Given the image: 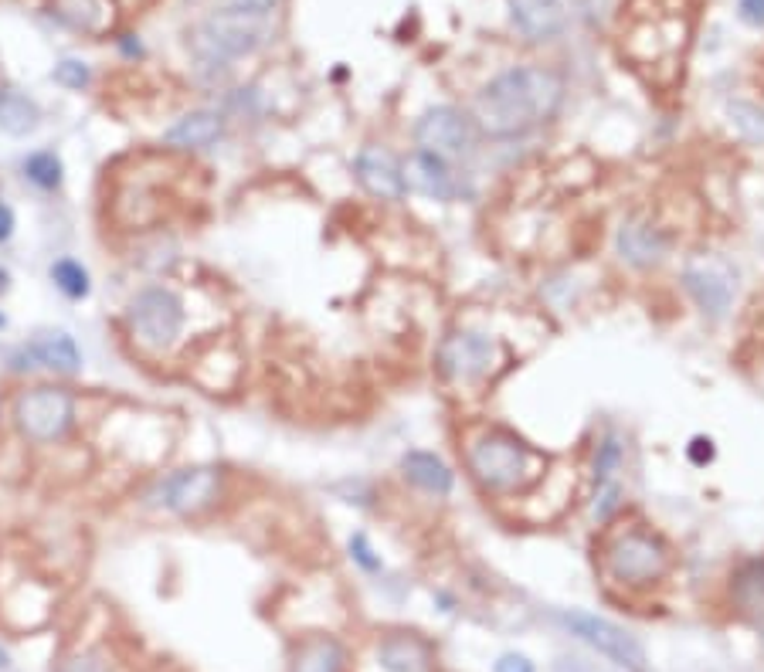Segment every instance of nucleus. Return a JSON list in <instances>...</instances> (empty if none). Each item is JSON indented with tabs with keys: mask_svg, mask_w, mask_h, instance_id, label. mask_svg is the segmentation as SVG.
Segmentation results:
<instances>
[{
	"mask_svg": "<svg viewBox=\"0 0 764 672\" xmlns=\"http://www.w3.org/2000/svg\"><path fill=\"white\" fill-rule=\"evenodd\" d=\"M565 79L544 65H520L497 76L476 95V123L497 139H513L540 129L558 116Z\"/></svg>",
	"mask_w": 764,
	"mask_h": 672,
	"instance_id": "1",
	"label": "nucleus"
},
{
	"mask_svg": "<svg viewBox=\"0 0 764 672\" xmlns=\"http://www.w3.org/2000/svg\"><path fill=\"white\" fill-rule=\"evenodd\" d=\"M469 472L476 482L490 492H516L527 489L544 476V455L534 452L527 442H520L506 432H482L469 438Z\"/></svg>",
	"mask_w": 764,
	"mask_h": 672,
	"instance_id": "2",
	"label": "nucleus"
},
{
	"mask_svg": "<svg viewBox=\"0 0 764 672\" xmlns=\"http://www.w3.org/2000/svg\"><path fill=\"white\" fill-rule=\"evenodd\" d=\"M272 38V14L221 4L191 31V48L204 65H228L259 52Z\"/></svg>",
	"mask_w": 764,
	"mask_h": 672,
	"instance_id": "3",
	"label": "nucleus"
},
{
	"mask_svg": "<svg viewBox=\"0 0 764 672\" xmlns=\"http://www.w3.org/2000/svg\"><path fill=\"white\" fill-rule=\"evenodd\" d=\"M673 568V554L663 537L646 534V529H632V534L618 537L605 550V571L612 581L629 584V588H646L663 581Z\"/></svg>",
	"mask_w": 764,
	"mask_h": 672,
	"instance_id": "4",
	"label": "nucleus"
},
{
	"mask_svg": "<svg viewBox=\"0 0 764 672\" xmlns=\"http://www.w3.org/2000/svg\"><path fill=\"white\" fill-rule=\"evenodd\" d=\"M558 622L571 635H578L584 646H592L595 652L608 656L612 662L632 669V672H646V649L636 642V635L618 628L615 622L598 618V615H588V612H561Z\"/></svg>",
	"mask_w": 764,
	"mask_h": 672,
	"instance_id": "5",
	"label": "nucleus"
},
{
	"mask_svg": "<svg viewBox=\"0 0 764 672\" xmlns=\"http://www.w3.org/2000/svg\"><path fill=\"white\" fill-rule=\"evenodd\" d=\"M72 398L61 387H34V391L21 395L14 405L18 429L31 442H55L68 432L72 424Z\"/></svg>",
	"mask_w": 764,
	"mask_h": 672,
	"instance_id": "6",
	"label": "nucleus"
},
{
	"mask_svg": "<svg viewBox=\"0 0 764 672\" xmlns=\"http://www.w3.org/2000/svg\"><path fill=\"white\" fill-rule=\"evenodd\" d=\"M129 323L144 346L163 350L184 327V306L170 289H147L129 303Z\"/></svg>",
	"mask_w": 764,
	"mask_h": 672,
	"instance_id": "7",
	"label": "nucleus"
},
{
	"mask_svg": "<svg viewBox=\"0 0 764 672\" xmlns=\"http://www.w3.org/2000/svg\"><path fill=\"white\" fill-rule=\"evenodd\" d=\"M500 364V346L472 330H459L453 337H445L438 346V367L445 377L453 380H479Z\"/></svg>",
	"mask_w": 764,
	"mask_h": 672,
	"instance_id": "8",
	"label": "nucleus"
},
{
	"mask_svg": "<svg viewBox=\"0 0 764 672\" xmlns=\"http://www.w3.org/2000/svg\"><path fill=\"white\" fill-rule=\"evenodd\" d=\"M683 282L689 296L697 299V306L710 316H723L731 309V299L738 293V275L717 255H697L689 259L683 269Z\"/></svg>",
	"mask_w": 764,
	"mask_h": 672,
	"instance_id": "9",
	"label": "nucleus"
},
{
	"mask_svg": "<svg viewBox=\"0 0 764 672\" xmlns=\"http://www.w3.org/2000/svg\"><path fill=\"white\" fill-rule=\"evenodd\" d=\"M414 139H419V147L429 153L463 157L476 147V129L466 113L453 110V105H435V110H429L419 119V126H414Z\"/></svg>",
	"mask_w": 764,
	"mask_h": 672,
	"instance_id": "10",
	"label": "nucleus"
},
{
	"mask_svg": "<svg viewBox=\"0 0 764 672\" xmlns=\"http://www.w3.org/2000/svg\"><path fill=\"white\" fill-rule=\"evenodd\" d=\"M221 489V472L215 466H194V469H184V472H173L160 497H163V506L181 513V516H191V513H201L215 503Z\"/></svg>",
	"mask_w": 764,
	"mask_h": 672,
	"instance_id": "11",
	"label": "nucleus"
},
{
	"mask_svg": "<svg viewBox=\"0 0 764 672\" xmlns=\"http://www.w3.org/2000/svg\"><path fill=\"white\" fill-rule=\"evenodd\" d=\"M354 173L367 194L380 197V201H401L404 197V173L401 163L380 147H364L354 160Z\"/></svg>",
	"mask_w": 764,
	"mask_h": 672,
	"instance_id": "12",
	"label": "nucleus"
},
{
	"mask_svg": "<svg viewBox=\"0 0 764 672\" xmlns=\"http://www.w3.org/2000/svg\"><path fill=\"white\" fill-rule=\"evenodd\" d=\"M401 173H404V187L408 191L425 194L432 201H453L459 194L453 170H448L445 157H438V153H429V150L411 153L408 163L401 167Z\"/></svg>",
	"mask_w": 764,
	"mask_h": 672,
	"instance_id": "13",
	"label": "nucleus"
},
{
	"mask_svg": "<svg viewBox=\"0 0 764 672\" xmlns=\"http://www.w3.org/2000/svg\"><path fill=\"white\" fill-rule=\"evenodd\" d=\"M510 14L531 42H554L565 31L561 0H510Z\"/></svg>",
	"mask_w": 764,
	"mask_h": 672,
	"instance_id": "14",
	"label": "nucleus"
},
{
	"mask_svg": "<svg viewBox=\"0 0 764 672\" xmlns=\"http://www.w3.org/2000/svg\"><path fill=\"white\" fill-rule=\"evenodd\" d=\"M618 252L629 265L649 269V265H655L659 259L666 255V238L659 235L652 225H646L639 218H629L618 228Z\"/></svg>",
	"mask_w": 764,
	"mask_h": 672,
	"instance_id": "15",
	"label": "nucleus"
},
{
	"mask_svg": "<svg viewBox=\"0 0 764 672\" xmlns=\"http://www.w3.org/2000/svg\"><path fill=\"white\" fill-rule=\"evenodd\" d=\"M225 133V123L218 113H187L184 119H178L170 129H167V144L178 147V150H204L212 147L215 139Z\"/></svg>",
	"mask_w": 764,
	"mask_h": 672,
	"instance_id": "16",
	"label": "nucleus"
},
{
	"mask_svg": "<svg viewBox=\"0 0 764 672\" xmlns=\"http://www.w3.org/2000/svg\"><path fill=\"white\" fill-rule=\"evenodd\" d=\"M401 469H404L408 482H414L425 492H435V497H448V492H453L456 476L435 452H408L401 458Z\"/></svg>",
	"mask_w": 764,
	"mask_h": 672,
	"instance_id": "17",
	"label": "nucleus"
},
{
	"mask_svg": "<svg viewBox=\"0 0 764 672\" xmlns=\"http://www.w3.org/2000/svg\"><path fill=\"white\" fill-rule=\"evenodd\" d=\"M377 659L388 672H429L432 669V652L422 639L414 635H391L380 642Z\"/></svg>",
	"mask_w": 764,
	"mask_h": 672,
	"instance_id": "18",
	"label": "nucleus"
},
{
	"mask_svg": "<svg viewBox=\"0 0 764 672\" xmlns=\"http://www.w3.org/2000/svg\"><path fill=\"white\" fill-rule=\"evenodd\" d=\"M38 123H42L38 102L27 99L14 86L0 89V129H4L8 136H27V133L38 129Z\"/></svg>",
	"mask_w": 764,
	"mask_h": 672,
	"instance_id": "19",
	"label": "nucleus"
},
{
	"mask_svg": "<svg viewBox=\"0 0 764 672\" xmlns=\"http://www.w3.org/2000/svg\"><path fill=\"white\" fill-rule=\"evenodd\" d=\"M27 353L42 367H52L58 374H79V364H82V353L68 333H42L27 346Z\"/></svg>",
	"mask_w": 764,
	"mask_h": 672,
	"instance_id": "20",
	"label": "nucleus"
},
{
	"mask_svg": "<svg viewBox=\"0 0 764 672\" xmlns=\"http://www.w3.org/2000/svg\"><path fill=\"white\" fill-rule=\"evenodd\" d=\"M52 18H58L65 27L85 31V34H99L110 24L102 0H52Z\"/></svg>",
	"mask_w": 764,
	"mask_h": 672,
	"instance_id": "21",
	"label": "nucleus"
},
{
	"mask_svg": "<svg viewBox=\"0 0 764 672\" xmlns=\"http://www.w3.org/2000/svg\"><path fill=\"white\" fill-rule=\"evenodd\" d=\"M734 601L744 615L764 618V560H751L734 578Z\"/></svg>",
	"mask_w": 764,
	"mask_h": 672,
	"instance_id": "22",
	"label": "nucleus"
},
{
	"mask_svg": "<svg viewBox=\"0 0 764 672\" xmlns=\"http://www.w3.org/2000/svg\"><path fill=\"white\" fill-rule=\"evenodd\" d=\"M343 669V646L337 639H312L299 649L293 672H340Z\"/></svg>",
	"mask_w": 764,
	"mask_h": 672,
	"instance_id": "23",
	"label": "nucleus"
},
{
	"mask_svg": "<svg viewBox=\"0 0 764 672\" xmlns=\"http://www.w3.org/2000/svg\"><path fill=\"white\" fill-rule=\"evenodd\" d=\"M52 278H55V286L68 296V299H85L89 296V272L79 265V262H72V259H61V262H55L52 265Z\"/></svg>",
	"mask_w": 764,
	"mask_h": 672,
	"instance_id": "24",
	"label": "nucleus"
},
{
	"mask_svg": "<svg viewBox=\"0 0 764 672\" xmlns=\"http://www.w3.org/2000/svg\"><path fill=\"white\" fill-rule=\"evenodd\" d=\"M24 173H27V181H34L38 187L52 191V187L61 184V160H58L55 153H48V150L31 153V157L24 160Z\"/></svg>",
	"mask_w": 764,
	"mask_h": 672,
	"instance_id": "25",
	"label": "nucleus"
},
{
	"mask_svg": "<svg viewBox=\"0 0 764 672\" xmlns=\"http://www.w3.org/2000/svg\"><path fill=\"white\" fill-rule=\"evenodd\" d=\"M727 113H731V123L741 129L744 139H751V144H764V110H757V105H751V102H731L727 105Z\"/></svg>",
	"mask_w": 764,
	"mask_h": 672,
	"instance_id": "26",
	"label": "nucleus"
},
{
	"mask_svg": "<svg viewBox=\"0 0 764 672\" xmlns=\"http://www.w3.org/2000/svg\"><path fill=\"white\" fill-rule=\"evenodd\" d=\"M622 506V486L618 479H598V489H595V503H592V516L598 523L612 520Z\"/></svg>",
	"mask_w": 764,
	"mask_h": 672,
	"instance_id": "27",
	"label": "nucleus"
},
{
	"mask_svg": "<svg viewBox=\"0 0 764 672\" xmlns=\"http://www.w3.org/2000/svg\"><path fill=\"white\" fill-rule=\"evenodd\" d=\"M89 65L79 61V58H65L55 65V82L65 86V89H85L89 86Z\"/></svg>",
	"mask_w": 764,
	"mask_h": 672,
	"instance_id": "28",
	"label": "nucleus"
},
{
	"mask_svg": "<svg viewBox=\"0 0 764 672\" xmlns=\"http://www.w3.org/2000/svg\"><path fill=\"white\" fill-rule=\"evenodd\" d=\"M618 466H622V445L615 438H605L595 455V479H615Z\"/></svg>",
	"mask_w": 764,
	"mask_h": 672,
	"instance_id": "29",
	"label": "nucleus"
},
{
	"mask_svg": "<svg viewBox=\"0 0 764 672\" xmlns=\"http://www.w3.org/2000/svg\"><path fill=\"white\" fill-rule=\"evenodd\" d=\"M351 554H354V560L361 563L364 571H380V560L374 557V550H370V544H367L364 534H354V537H351Z\"/></svg>",
	"mask_w": 764,
	"mask_h": 672,
	"instance_id": "30",
	"label": "nucleus"
},
{
	"mask_svg": "<svg viewBox=\"0 0 764 672\" xmlns=\"http://www.w3.org/2000/svg\"><path fill=\"white\" fill-rule=\"evenodd\" d=\"M493 672H534V662L527 656H520V652H506V656H500Z\"/></svg>",
	"mask_w": 764,
	"mask_h": 672,
	"instance_id": "31",
	"label": "nucleus"
},
{
	"mask_svg": "<svg viewBox=\"0 0 764 672\" xmlns=\"http://www.w3.org/2000/svg\"><path fill=\"white\" fill-rule=\"evenodd\" d=\"M225 4L241 8V11H255V14H275L283 0H225Z\"/></svg>",
	"mask_w": 764,
	"mask_h": 672,
	"instance_id": "32",
	"label": "nucleus"
},
{
	"mask_svg": "<svg viewBox=\"0 0 764 672\" xmlns=\"http://www.w3.org/2000/svg\"><path fill=\"white\" fill-rule=\"evenodd\" d=\"M741 18L748 24H764V0H741Z\"/></svg>",
	"mask_w": 764,
	"mask_h": 672,
	"instance_id": "33",
	"label": "nucleus"
},
{
	"mask_svg": "<svg viewBox=\"0 0 764 672\" xmlns=\"http://www.w3.org/2000/svg\"><path fill=\"white\" fill-rule=\"evenodd\" d=\"M11 231H14V215L8 204H0V241H8Z\"/></svg>",
	"mask_w": 764,
	"mask_h": 672,
	"instance_id": "34",
	"label": "nucleus"
},
{
	"mask_svg": "<svg viewBox=\"0 0 764 672\" xmlns=\"http://www.w3.org/2000/svg\"><path fill=\"white\" fill-rule=\"evenodd\" d=\"M68 672H106V665L95 662L92 656H85V659H76L72 665H68Z\"/></svg>",
	"mask_w": 764,
	"mask_h": 672,
	"instance_id": "35",
	"label": "nucleus"
},
{
	"mask_svg": "<svg viewBox=\"0 0 764 672\" xmlns=\"http://www.w3.org/2000/svg\"><path fill=\"white\" fill-rule=\"evenodd\" d=\"M11 665V656L4 652V649H0V669H8Z\"/></svg>",
	"mask_w": 764,
	"mask_h": 672,
	"instance_id": "36",
	"label": "nucleus"
},
{
	"mask_svg": "<svg viewBox=\"0 0 764 672\" xmlns=\"http://www.w3.org/2000/svg\"><path fill=\"white\" fill-rule=\"evenodd\" d=\"M0 289H8V272H0Z\"/></svg>",
	"mask_w": 764,
	"mask_h": 672,
	"instance_id": "37",
	"label": "nucleus"
},
{
	"mask_svg": "<svg viewBox=\"0 0 764 672\" xmlns=\"http://www.w3.org/2000/svg\"><path fill=\"white\" fill-rule=\"evenodd\" d=\"M0 327H4V316H0Z\"/></svg>",
	"mask_w": 764,
	"mask_h": 672,
	"instance_id": "38",
	"label": "nucleus"
},
{
	"mask_svg": "<svg viewBox=\"0 0 764 672\" xmlns=\"http://www.w3.org/2000/svg\"><path fill=\"white\" fill-rule=\"evenodd\" d=\"M761 639H764V628H761Z\"/></svg>",
	"mask_w": 764,
	"mask_h": 672,
	"instance_id": "39",
	"label": "nucleus"
}]
</instances>
